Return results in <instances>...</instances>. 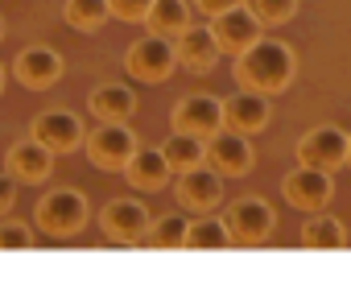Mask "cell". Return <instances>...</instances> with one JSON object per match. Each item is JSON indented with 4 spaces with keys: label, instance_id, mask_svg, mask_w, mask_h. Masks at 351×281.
I'll return each instance as SVG.
<instances>
[{
    "label": "cell",
    "instance_id": "obj_31",
    "mask_svg": "<svg viewBox=\"0 0 351 281\" xmlns=\"http://www.w3.org/2000/svg\"><path fill=\"white\" fill-rule=\"evenodd\" d=\"M0 91H5V66H0Z\"/></svg>",
    "mask_w": 351,
    "mask_h": 281
},
{
    "label": "cell",
    "instance_id": "obj_29",
    "mask_svg": "<svg viewBox=\"0 0 351 281\" xmlns=\"http://www.w3.org/2000/svg\"><path fill=\"white\" fill-rule=\"evenodd\" d=\"M13 203H17V178L5 170V174H0V215H9Z\"/></svg>",
    "mask_w": 351,
    "mask_h": 281
},
{
    "label": "cell",
    "instance_id": "obj_15",
    "mask_svg": "<svg viewBox=\"0 0 351 281\" xmlns=\"http://www.w3.org/2000/svg\"><path fill=\"white\" fill-rule=\"evenodd\" d=\"M269 116H273V108H269V95L265 91H252V87H244V91H236L232 99H223V124L228 128H236V132H261L265 124H269Z\"/></svg>",
    "mask_w": 351,
    "mask_h": 281
},
{
    "label": "cell",
    "instance_id": "obj_18",
    "mask_svg": "<svg viewBox=\"0 0 351 281\" xmlns=\"http://www.w3.org/2000/svg\"><path fill=\"white\" fill-rule=\"evenodd\" d=\"M169 174H173V170H169L165 154L153 149V145H136L132 158L124 162V178H128V186H132V191H145V195H149V191H161Z\"/></svg>",
    "mask_w": 351,
    "mask_h": 281
},
{
    "label": "cell",
    "instance_id": "obj_10",
    "mask_svg": "<svg viewBox=\"0 0 351 281\" xmlns=\"http://www.w3.org/2000/svg\"><path fill=\"white\" fill-rule=\"evenodd\" d=\"M29 136L42 140V145L54 149V154H71V149L83 145V124H79L75 112H66V108H50V112H42V116L34 120Z\"/></svg>",
    "mask_w": 351,
    "mask_h": 281
},
{
    "label": "cell",
    "instance_id": "obj_22",
    "mask_svg": "<svg viewBox=\"0 0 351 281\" xmlns=\"http://www.w3.org/2000/svg\"><path fill=\"white\" fill-rule=\"evenodd\" d=\"M62 17H66L71 29L95 34V29L112 17V0H66V5H62Z\"/></svg>",
    "mask_w": 351,
    "mask_h": 281
},
{
    "label": "cell",
    "instance_id": "obj_9",
    "mask_svg": "<svg viewBox=\"0 0 351 281\" xmlns=\"http://www.w3.org/2000/svg\"><path fill=\"white\" fill-rule=\"evenodd\" d=\"M207 162H211V170H219L223 178H228V174H232V178L248 174V170H252V145H248V136L223 124L215 136H207Z\"/></svg>",
    "mask_w": 351,
    "mask_h": 281
},
{
    "label": "cell",
    "instance_id": "obj_23",
    "mask_svg": "<svg viewBox=\"0 0 351 281\" xmlns=\"http://www.w3.org/2000/svg\"><path fill=\"white\" fill-rule=\"evenodd\" d=\"M186 248H207V252L232 248V232H228L223 219L199 215V219H191V228H186Z\"/></svg>",
    "mask_w": 351,
    "mask_h": 281
},
{
    "label": "cell",
    "instance_id": "obj_7",
    "mask_svg": "<svg viewBox=\"0 0 351 281\" xmlns=\"http://www.w3.org/2000/svg\"><path fill=\"white\" fill-rule=\"evenodd\" d=\"M223 223L232 232V244H261L277 219H273V207L265 199H236L223 211Z\"/></svg>",
    "mask_w": 351,
    "mask_h": 281
},
{
    "label": "cell",
    "instance_id": "obj_2",
    "mask_svg": "<svg viewBox=\"0 0 351 281\" xmlns=\"http://www.w3.org/2000/svg\"><path fill=\"white\" fill-rule=\"evenodd\" d=\"M83 145H87L91 166H99V170H124V162L136 149V136H132L128 120H99L95 132L83 136Z\"/></svg>",
    "mask_w": 351,
    "mask_h": 281
},
{
    "label": "cell",
    "instance_id": "obj_24",
    "mask_svg": "<svg viewBox=\"0 0 351 281\" xmlns=\"http://www.w3.org/2000/svg\"><path fill=\"white\" fill-rule=\"evenodd\" d=\"M302 244L306 248H343L347 244V232L335 215H310L306 228H302Z\"/></svg>",
    "mask_w": 351,
    "mask_h": 281
},
{
    "label": "cell",
    "instance_id": "obj_26",
    "mask_svg": "<svg viewBox=\"0 0 351 281\" xmlns=\"http://www.w3.org/2000/svg\"><path fill=\"white\" fill-rule=\"evenodd\" d=\"M244 5L256 13L261 25H285L298 13V0H244Z\"/></svg>",
    "mask_w": 351,
    "mask_h": 281
},
{
    "label": "cell",
    "instance_id": "obj_8",
    "mask_svg": "<svg viewBox=\"0 0 351 281\" xmlns=\"http://www.w3.org/2000/svg\"><path fill=\"white\" fill-rule=\"evenodd\" d=\"M173 128L178 132H191V136H215L223 128V99L207 95V91H195L186 99H178L173 108Z\"/></svg>",
    "mask_w": 351,
    "mask_h": 281
},
{
    "label": "cell",
    "instance_id": "obj_13",
    "mask_svg": "<svg viewBox=\"0 0 351 281\" xmlns=\"http://www.w3.org/2000/svg\"><path fill=\"white\" fill-rule=\"evenodd\" d=\"M173 54H178V62L195 75H207L215 62H219V42L211 34V25H186L178 38H173Z\"/></svg>",
    "mask_w": 351,
    "mask_h": 281
},
{
    "label": "cell",
    "instance_id": "obj_28",
    "mask_svg": "<svg viewBox=\"0 0 351 281\" xmlns=\"http://www.w3.org/2000/svg\"><path fill=\"white\" fill-rule=\"evenodd\" d=\"M153 9V0H112V17L120 21H145Z\"/></svg>",
    "mask_w": 351,
    "mask_h": 281
},
{
    "label": "cell",
    "instance_id": "obj_5",
    "mask_svg": "<svg viewBox=\"0 0 351 281\" xmlns=\"http://www.w3.org/2000/svg\"><path fill=\"white\" fill-rule=\"evenodd\" d=\"M347 145H351V136L339 124H318L298 140V162L335 174L339 166H347Z\"/></svg>",
    "mask_w": 351,
    "mask_h": 281
},
{
    "label": "cell",
    "instance_id": "obj_6",
    "mask_svg": "<svg viewBox=\"0 0 351 281\" xmlns=\"http://www.w3.org/2000/svg\"><path fill=\"white\" fill-rule=\"evenodd\" d=\"M281 191H285V203L289 207H298V211H322L330 203V195H335V182H330L326 170H314V166H302L298 162V170L285 174Z\"/></svg>",
    "mask_w": 351,
    "mask_h": 281
},
{
    "label": "cell",
    "instance_id": "obj_4",
    "mask_svg": "<svg viewBox=\"0 0 351 281\" xmlns=\"http://www.w3.org/2000/svg\"><path fill=\"white\" fill-rule=\"evenodd\" d=\"M173 66H178V54H173V42H169V38L145 34L141 42H132V46L124 50V71H128L132 79H145V83H165Z\"/></svg>",
    "mask_w": 351,
    "mask_h": 281
},
{
    "label": "cell",
    "instance_id": "obj_27",
    "mask_svg": "<svg viewBox=\"0 0 351 281\" xmlns=\"http://www.w3.org/2000/svg\"><path fill=\"white\" fill-rule=\"evenodd\" d=\"M29 244H34V232L25 223L0 219V248H29Z\"/></svg>",
    "mask_w": 351,
    "mask_h": 281
},
{
    "label": "cell",
    "instance_id": "obj_12",
    "mask_svg": "<svg viewBox=\"0 0 351 281\" xmlns=\"http://www.w3.org/2000/svg\"><path fill=\"white\" fill-rule=\"evenodd\" d=\"M17 79L29 87V91H50L58 79H62V54L54 46H25L13 62Z\"/></svg>",
    "mask_w": 351,
    "mask_h": 281
},
{
    "label": "cell",
    "instance_id": "obj_3",
    "mask_svg": "<svg viewBox=\"0 0 351 281\" xmlns=\"http://www.w3.org/2000/svg\"><path fill=\"white\" fill-rule=\"evenodd\" d=\"M87 215H91V207H87L83 191H71V186L50 191V195L38 203V228H42L46 236H75V232L87 223Z\"/></svg>",
    "mask_w": 351,
    "mask_h": 281
},
{
    "label": "cell",
    "instance_id": "obj_17",
    "mask_svg": "<svg viewBox=\"0 0 351 281\" xmlns=\"http://www.w3.org/2000/svg\"><path fill=\"white\" fill-rule=\"evenodd\" d=\"M50 170H54V149H46L42 140H17V145L9 149V174L17 178V182H29V186H38V182H46L50 178Z\"/></svg>",
    "mask_w": 351,
    "mask_h": 281
},
{
    "label": "cell",
    "instance_id": "obj_32",
    "mask_svg": "<svg viewBox=\"0 0 351 281\" xmlns=\"http://www.w3.org/2000/svg\"><path fill=\"white\" fill-rule=\"evenodd\" d=\"M347 166H351V145H347Z\"/></svg>",
    "mask_w": 351,
    "mask_h": 281
},
{
    "label": "cell",
    "instance_id": "obj_20",
    "mask_svg": "<svg viewBox=\"0 0 351 281\" xmlns=\"http://www.w3.org/2000/svg\"><path fill=\"white\" fill-rule=\"evenodd\" d=\"M161 154H165V162H169V170H173V174H182V170H195V166H203V162H207V140L173 128V132L165 136Z\"/></svg>",
    "mask_w": 351,
    "mask_h": 281
},
{
    "label": "cell",
    "instance_id": "obj_1",
    "mask_svg": "<svg viewBox=\"0 0 351 281\" xmlns=\"http://www.w3.org/2000/svg\"><path fill=\"white\" fill-rule=\"evenodd\" d=\"M236 75L244 87L252 91H265V95H277L293 83V71H298V58L285 42L277 38H256L244 54H236Z\"/></svg>",
    "mask_w": 351,
    "mask_h": 281
},
{
    "label": "cell",
    "instance_id": "obj_14",
    "mask_svg": "<svg viewBox=\"0 0 351 281\" xmlns=\"http://www.w3.org/2000/svg\"><path fill=\"white\" fill-rule=\"evenodd\" d=\"M178 203L186 211H211V207H219L223 203V174L207 170V166L182 170V178H178Z\"/></svg>",
    "mask_w": 351,
    "mask_h": 281
},
{
    "label": "cell",
    "instance_id": "obj_19",
    "mask_svg": "<svg viewBox=\"0 0 351 281\" xmlns=\"http://www.w3.org/2000/svg\"><path fill=\"white\" fill-rule=\"evenodd\" d=\"M87 108H91L95 120H132L136 95H132V87H124V83H99V87L87 95Z\"/></svg>",
    "mask_w": 351,
    "mask_h": 281
},
{
    "label": "cell",
    "instance_id": "obj_16",
    "mask_svg": "<svg viewBox=\"0 0 351 281\" xmlns=\"http://www.w3.org/2000/svg\"><path fill=\"white\" fill-rule=\"evenodd\" d=\"M99 223L112 240H141L149 232V207L136 199H112L99 211Z\"/></svg>",
    "mask_w": 351,
    "mask_h": 281
},
{
    "label": "cell",
    "instance_id": "obj_25",
    "mask_svg": "<svg viewBox=\"0 0 351 281\" xmlns=\"http://www.w3.org/2000/svg\"><path fill=\"white\" fill-rule=\"evenodd\" d=\"M186 228H191L186 215H165V219L149 223L145 240H149L153 248H186Z\"/></svg>",
    "mask_w": 351,
    "mask_h": 281
},
{
    "label": "cell",
    "instance_id": "obj_11",
    "mask_svg": "<svg viewBox=\"0 0 351 281\" xmlns=\"http://www.w3.org/2000/svg\"><path fill=\"white\" fill-rule=\"evenodd\" d=\"M211 34H215V42H219L223 54H244V50L261 38V21H256V13H252L248 5H236V9H228V13H215Z\"/></svg>",
    "mask_w": 351,
    "mask_h": 281
},
{
    "label": "cell",
    "instance_id": "obj_21",
    "mask_svg": "<svg viewBox=\"0 0 351 281\" xmlns=\"http://www.w3.org/2000/svg\"><path fill=\"white\" fill-rule=\"evenodd\" d=\"M145 25H149V34L173 42V38H178V34L191 25V5H186V0H153V9H149Z\"/></svg>",
    "mask_w": 351,
    "mask_h": 281
},
{
    "label": "cell",
    "instance_id": "obj_33",
    "mask_svg": "<svg viewBox=\"0 0 351 281\" xmlns=\"http://www.w3.org/2000/svg\"><path fill=\"white\" fill-rule=\"evenodd\" d=\"M0 38H5V21H0Z\"/></svg>",
    "mask_w": 351,
    "mask_h": 281
},
{
    "label": "cell",
    "instance_id": "obj_30",
    "mask_svg": "<svg viewBox=\"0 0 351 281\" xmlns=\"http://www.w3.org/2000/svg\"><path fill=\"white\" fill-rule=\"evenodd\" d=\"M195 5H199V13H228V9H236V5H244V0H195Z\"/></svg>",
    "mask_w": 351,
    "mask_h": 281
}]
</instances>
